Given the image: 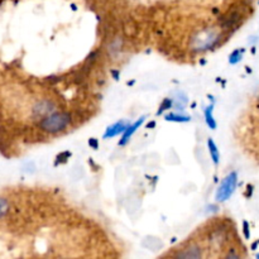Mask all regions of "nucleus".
Here are the masks:
<instances>
[{
    "label": "nucleus",
    "instance_id": "nucleus-1",
    "mask_svg": "<svg viewBox=\"0 0 259 259\" xmlns=\"http://www.w3.org/2000/svg\"><path fill=\"white\" fill-rule=\"evenodd\" d=\"M70 121V114L65 113V111H61V113H56L52 114V115H48L47 118H43L39 126L43 131L48 132V133H57V132L63 131L68 125Z\"/></svg>",
    "mask_w": 259,
    "mask_h": 259
},
{
    "label": "nucleus",
    "instance_id": "nucleus-2",
    "mask_svg": "<svg viewBox=\"0 0 259 259\" xmlns=\"http://www.w3.org/2000/svg\"><path fill=\"white\" fill-rule=\"evenodd\" d=\"M237 181L238 179L235 172L230 174L229 176L223 181L222 186H220L219 190H218V194H217L218 201H225V200H228L230 196H232L235 187H237Z\"/></svg>",
    "mask_w": 259,
    "mask_h": 259
},
{
    "label": "nucleus",
    "instance_id": "nucleus-3",
    "mask_svg": "<svg viewBox=\"0 0 259 259\" xmlns=\"http://www.w3.org/2000/svg\"><path fill=\"white\" fill-rule=\"evenodd\" d=\"M240 19V14L238 12H230L229 14H227L225 17H223L222 24L224 28L233 27V25L237 24Z\"/></svg>",
    "mask_w": 259,
    "mask_h": 259
},
{
    "label": "nucleus",
    "instance_id": "nucleus-4",
    "mask_svg": "<svg viewBox=\"0 0 259 259\" xmlns=\"http://www.w3.org/2000/svg\"><path fill=\"white\" fill-rule=\"evenodd\" d=\"M53 109H55V105L52 103H48V101H43V103L38 104V106L35 108V114L37 115H46V114L52 113Z\"/></svg>",
    "mask_w": 259,
    "mask_h": 259
},
{
    "label": "nucleus",
    "instance_id": "nucleus-5",
    "mask_svg": "<svg viewBox=\"0 0 259 259\" xmlns=\"http://www.w3.org/2000/svg\"><path fill=\"white\" fill-rule=\"evenodd\" d=\"M125 129H126V126L124 125L123 121H121V123H118V124H115L114 126H111V128H109L108 132H106L105 137L116 136V134L120 133V132H123V131H125Z\"/></svg>",
    "mask_w": 259,
    "mask_h": 259
},
{
    "label": "nucleus",
    "instance_id": "nucleus-6",
    "mask_svg": "<svg viewBox=\"0 0 259 259\" xmlns=\"http://www.w3.org/2000/svg\"><path fill=\"white\" fill-rule=\"evenodd\" d=\"M209 147H210V153H211L212 161H214V163L218 164V162H219V152H218L217 146H215V143L211 141V139L209 141Z\"/></svg>",
    "mask_w": 259,
    "mask_h": 259
},
{
    "label": "nucleus",
    "instance_id": "nucleus-7",
    "mask_svg": "<svg viewBox=\"0 0 259 259\" xmlns=\"http://www.w3.org/2000/svg\"><path fill=\"white\" fill-rule=\"evenodd\" d=\"M8 209H9V204H8V201L5 199H3V197H0V218L4 217V215L7 214Z\"/></svg>",
    "mask_w": 259,
    "mask_h": 259
},
{
    "label": "nucleus",
    "instance_id": "nucleus-8",
    "mask_svg": "<svg viewBox=\"0 0 259 259\" xmlns=\"http://www.w3.org/2000/svg\"><path fill=\"white\" fill-rule=\"evenodd\" d=\"M206 118H207V124H209L210 126H211L212 129L217 126V124H215V121L212 120V116H211V106H210V109H207L206 110Z\"/></svg>",
    "mask_w": 259,
    "mask_h": 259
},
{
    "label": "nucleus",
    "instance_id": "nucleus-9",
    "mask_svg": "<svg viewBox=\"0 0 259 259\" xmlns=\"http://www.w3.org/2000/svg\"><path fill=\"white\" fill-rule=\"evenodd\" d=\"M244 234H245V237L249 238V230H248V223H244Z\"/></svg>",
    "mask_w": 259,
    "mask_h": 259
},
{
    "label": "nucleus",
    "instance_id": "nucleus-10",
    "mask_svg": "<svg viewBox=\"0 0 259 259\" xmlns=\"http://www.w3.org/2000/svg\"><path fill=\"white\" fill-rule=\"evenodd\" d=\"M258 257H259V255H258Z\"/></svg>",
    "mask_w": 259,
    "mask_h": 259
}]
</instances>
